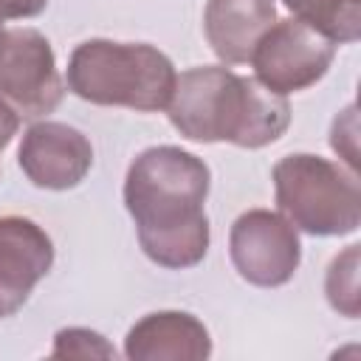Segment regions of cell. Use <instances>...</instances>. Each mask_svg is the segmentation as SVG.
<instances>
[{
  "mask_svg": "<svg viewBox=\"0 0 361 361\" xmlns=\"http://www.w3.org/2000/svg\"><path fill=\"white\" fill-rule=\"evenodd\" d=\"M279 214L296 231L313 237H344L361 226L358 172L313 152H293L271 169Z\"/></svg>",
  "mask_w": 361,
  "mask_h": 361,
  "instance_id": "4",
  "label": "cell"
},
{
  "mask_svg": "<svg viewBox=\"0 0 361 361\" xmlns=\"http://www.w3.org/2000/svg\"><path fill=\"white\" fill-rule=\"evenodd\" d=\"M228 257L245 282L257 288H279L293 279L302 262L299 231L279 212L248 209L231 223Z\"/></svg>",
  "mask_w": 361,
  "mask_h": 361,
  "instance_id": "7",
  "label": "cell"
},
{
  "mask_svg": "<svg viewBox=\"0 0 361 361\" xmlns=\"http://www.w3.org/2000/svg\"><path fill=\"white\" fill-rule=\"evenodd\" d=\"M124 355L130 361H206L212 355V336L186 310H155L127 330Z\"/></svg>",
  "mask_w": 361,
  "mask_h": 361,
  "instance_id": "10",
  "label": "cell"
},
{
  "mask_svg": "<svg viewBox=\"0 0 361 361\" xmlns=\"http://www.w3.org/2000/svg\"><path fill=\"white\" fill-rule=\"evenodd\" d=\"M166 116L189 141L259 149L285 135L290 104L254 76H240L226 65H200L175 79Z\"/></svg>",
  "mask_w": 361,
  "mask_h": 361,
  "instance_id": "2",
  "label": "cell"
},
{
  "mask_svg": "<svg viewBox=\"0 0 361 361\" xmlns=\"http://www.w3.org/2000/svg\"><path fill=\"white\" fill-rule=\"evenodd\" d=\"M212 172L189 149L161 144L133 158L124 178V206L135 223L141 251L161 268L183 271L209 251L206 197Z\"/></svg>",
  "mask_w": 361,
  "mask_h": 361,
  "instance_id": "1",
  "label": "cell"
},
{
  "mask_svg": "<svg viewBox=\"0 0 361 361\" xmlns=\"http://www.w3.org/2000/svg\"><path fill=\"white\" fill-rule=\"evenodd\" d=\"M23 175L51 192L79 186L93 166V147L87 135L62 121H34L17 147Z\"/></svg>",
  "mask_w": 361,
  "mask_h": 361,
  "instance_id": "8",
  "label": "cell"
},
{
  "mask_svg": "<svg viewBox=\"0 0 361 361\" xmlns=\"http://www.w3.org/2000/svg\"><path fill=\"white\" fill-rule=\"evenodd\" d=\"M65 82L45 34L37 28H6L0 37V99L20 116L39 118L59 107Z\"/></svg>",
  "mask_w": 361,
  "mask_h": 361,
  "instance_id": "6",
  "label": "cell"
},
{
  "mask_svg": "<svg viewBox=\"0 0 361 361\" xmlns=\"http://www.w3.org/2000/svg\"><path fill=\"white\" fill-rule=\"evenodd\" d=\"M358 268H361V245L353 243L341 254L333 257L327 276H324V293L336 313L347 319L361 316V293H358Z\"/></svg>",
  "mask_w": 361,
  "mask_h": 361,
  "instance_id": "13",
  "label": "cell"
},
{
  "mask_svg": "<svg viewBox=\"0 0 361 361\" xmlns=\"http://www.w3.org/2000/svg\"><path fill=\"white\" fill-rule=\"evenodd\" d=\"M330 147L338 152V158H344V164L353 172L358 169V116H355V104H350L347 110H341L333 118Z\"/></svg>",
  "mask_w": 361,
  "mask_h": 361,
  "instance_id": "15",
  "label": "cell"
},
{
  "mask_svg": "<svg viewBox=\"0 0 361 361\" xmlns=\"http://www.w3.org/2000/svg\"><path fill=\"white\" fill-rule=\"evenodd\" d=\"M54 358H116V347L96 330L62 327L54 336Z\"/></svg>",
  "mask_w": 361,
  "mask_h": 361,
  "instance_id": "14",
  "label": "cell"
},
{
  "mask_svg": "<svg viewBox=\"0 0 361 361\" xmlns=\"http://www.w3.org/2000/svg\"><path fill=\"white\" fill-rule=\"evenodd\" d=\"M276 23L274 0H209L203 34L223 65H248L259 37Z\"/></svg>",
  "mask_w": 361,
  "mask_h": 361,
  "instance_id": "11",
  "label": "cell"
},
{
  "mask_svg": "<svg viewBox=\"0 0 361 361\" xmlns=\"http://www.w3.org/2000/svg\"><path fill=\"white\" fill-rule=\"evenodd\" d=\"M293 17L327 34L336 45L361 37V0H282Z\"/></svg>",
  "mask_w": 361,
  "mask_h": 361,
  "instance_id": "12",
  "label": "cell"
},
{
  "mask_svg": "<svg viewBox=\"0 0 361 361\" xmlns=\"http://www.w3.org/2000/svg\"><path fill=\"white\" fill-rule=\"evenodd\" d=\"M336 42L299 17L276 20L251 54L254 79L274 93H299L313 87L333 65Z\"/></svg>",
  "mask_w": 361,
  "mask_h": 361,
  "instance_id": "5",
  "label": "cell"
},
{
  "mask_svg": "<svg viewBox=\"0 0 361 361\" xmlns=\"http://www.w3.org/2000/svg\"><path fill=\"white\" fill-rule=\"evenodd\" d=\"M3 31H6V28H3V20H0V37H3Z\"/></svg>",
  "mask_w": 361,
  "mask_h": 361,
  "instance_id": "18",
  "label": "cell"
},
{
  "mask_svg": "<svg viewBox=\"0 0 361 361\" xmlns=\"http://www.w3.org/2000/svg\"><path fill=\"white\" fill-rule=\"evenodd\" d=\"M17 130H20V113L6 99H0V152L11 144V138L17 135Z\"/></svg>",
  "mask_w": 361,
  "mask_h": 361,
  "instance_id": "17",
  "label": "cell"
},
{
  "mask_svg": "<svg viewBox=\"0 0 361 361\" xmlns=\"http://www.w3.org/2000/svg\"><path fill=\"white\" fill-rule=\"evenodd\" d=\"M54 265V240L23 214L0 217V319L14 316Z\"/></svg>",
  "mask_w": 361,
  "mask_h": 361,
  "instance_id": "9",
  "label": "cell"
},
{
  "mask_svg": "<svg viewBox=\"0 0 361 361\" xmlns=\"http://www.w3.org/2000/svg\"><path fill=\"white\" fill-rule=\"evenodd\" d=\"M48 0H0V20H28L42 14Z\"/></svg>",
  "mask_w": 361,
  "mask_h": 361,
  "instance_id": "16",
  "label": "cell"
},
{
  "mask_svg": "<svg viewBox=\"0 0 361 361\" xmlns=\"http://www.w3.org/2000/svg\"><path fill=\"white\" fill-rule=\"evenodd\" d=\"M172 59L149 42L85 39L68 59V90L90 104L130 107L138 113L166 110L175 90Z\"/></svg>",
  "mask_w": 361,
  "mask_h": 361,
  "instance_id": "3",
  "label": "cell"
}]
</instances>
